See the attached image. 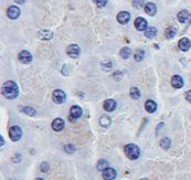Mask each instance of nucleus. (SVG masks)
<instances>
[{"label": "nucleus", "mask_w": 191, "mask_h": 180, "mask_svg": "<svg viewBox=\"0 0 191 180\" xmlns=\"http://www.w3.org/2000/svg\"><path fill=\"white\" fill-rule=\"evenodd\" d=\"M1 93L8 100H13L19 95V88H18L17 83L13 81H7L3 83L2 88H1Z\"/></svg>", "instance_id": "obj_1"}, {"label": "nucleus", "mask_w": 191, "mask_h": 180, "mask_svg": "<svg viewBox=\"0 0 191 180\" xmlns=\"http://www.w3.org/2000/svg\"><path fill=\"white\" fill-rule=\"evenodd\" d=\"M125 154L128 159L135 160L141 155V150H139V147L135 145V144H128V145L125 146Z\"/></svg>", "instance_id": "obj_2"}, {"label": "nucleus", "mask_w": 191, "mask_h": 180, "mask_svg": "<svg viewBox=\"0 0 191 180\" xmlns=\"http://www.w3.org/2000/svg\"><path fill=\"white\" fill-rule=\"evenodd\" d=\"M9 136L12 141H18L22 137V130L19 126H12L9 130Z\"/></svg>", "instance_id": "obj_3"}, {"label": "nucleus", "mask_w": 191, "mask_h": 180, "mask_svg": "<svg viewBox=\"0 0 191 180\" xmlns=\"http://www.w3.org/2000/svg\"><path fill=\"white\" fill-rule=\"evenodd\" d=\"M52 98L56 104H62L66 98V94L62 90H55L52 94Z\"/></svg>", "instance_id": "obj_4"}, {"label": "nucleus", "mask_w": 191, "mask_h": 180, "mask_svg": "<svg viewBox=\"0 0 191 180\" xmlns=\"http://www.w3.org/2000/svg\"><path fill=\"white\" fill-rule=\"evenodd\" d=\"M80 52H81L80 46H79L78 44H70V45L68 46V49H66L68 55L73 59L78 58V56L80 55Z\"/></svg>", "instance_id": "obj_5"}, {"label": "nucleus", "mask_w": 191, "mask_h": 180, "mask_svg": "<svg viewBox=\"0 0 191 180\" xmlns=\"http://www.w3.org/2000/svg\"><path fill=\"white\" fill-rule=\"evenodd\" d=\"M83 114V111L80 106L75 105V106H72L70 110V119L71 121H75V119L80 118Z\"/></svg>", "instance_id": "obj_6"}, {"label": "nucleus", "mask_w": 191, "mask_h": 180, "mask_svg": "<svg viewBox=\"0 0 191 180\" xmlns=\"http://www.w3.org/2000/svg\"><path fill=\"white\" fill-rule=\"evenodd\" d=\"M7 16H8V18H10V19H12V20L18 19L20 16V9L17 6H11V7L8 8Z\"/></svg>", "instance_id": "obj_7"}, {"label": "nucleus", "mask_w": 191, "mask_h": 180, "mask_svg": "<svg viewBox=\"0 0 191 180\" xmlns=\"http://www.w3.org/2000/svg\"><path fill=\"white\" fill-rule=\"evenodd\" d=\"M19 61L21 62V63H23V64L30 63V62L32 61V54L30 53L29 51L23 50V51H21L19 53Z\"/></svg>", "instance_id": "obj_8"}, {"label": "nucleus", "mask_w": 191, "mask_h": 180, "mask_svg": "<svg viewBox=\"0 0 191 180\" xmlns=\"http://www.w3.org/2000/svg\"><path fill=\"white\" fill-rule=\"evenodd\" d=\"M131 20V13L127 12V11H122L117 15V21L121 23V25H126L128 23V21Z\"/></svg>", "instance_id": "obj_9"}, {"label": "nucleus", "mask_w": 191, "mask_h": 180, "mask_svg": "<svg viewBox=\"0 0 191 180\" xmlns=\"http://www.w3.org/2000/svg\"><path fill=\"white\" fill-rule=\"evenodd\" d=\"M116 170L114 169V168H107V169H105L104 171H103V178H104L105 180H114L115 178H116Z\"/></svg>", "instance_id": "obj_10"}, {"label": "nucleus", "mask_w": 191, "mask_h": 180, "mask_svg": "<svg viewBox=\"0 0 191 180\" xmlns=\"http://www.w3.org/2000/svg\"><path fill=\"white\" fill-rule=\"evenodd\" d=\"M135 27L138 31H145L147 29V21L144 18L139 17L135 20Z\"/></svg>", "instance_id": "obj_11"}, {"label": "nucleus", "mask_w": 191, "mask_h": 180, "mask_svg": "<svg viewBox=\"0 0 191 180\" xmlns=\"http://www.w3.org/2000/svg\"><path fill=\"white\" fill-rule=\"evenodd\" d=\"M178 46H179V49L181 50V51L186 52V51H188V50L190 49L191 41L188 39V38H182V39H180L179 43H178Z\"/></svg>", "instance_id": "obj_12"}, {"label": "nucleus", "mask_w": 191, "mask_h": 180, "mask_svg": "<svg viewBox=\"0 0 191 180\" xmlns=\"http://www.w3.org/2000/svg\"><path fill=\"white\" fill-rule=\"evenodd\" d=\"M171 84L174 88H181L184 86V78L179 75H174L171 78Z\"/></svg>", "instance_id": "obj_13"}, {"label": "nucleus", "mask_w": 191, "mask_h": 180, "mask_svg": "<svg viewBox=\"0 0 191 180\" xmlns=\"http://www.w3.org/2000/svg\"><path fill=\"white\" fill-rule=\"evenodd\" d=\"M52 128L55 131H61L64 128V121L62 118H55L52 122Z\"/></svg>", "instance_id": "obj_14"}, {"label": "nucleus", "mask_w": 191, "mask_h": 180, "mask_svg": "<svg viewBox=\"0 0 191 180\" xmlns=\"http://www.w3.org/2000/svg\"><path fill=\"white\" fill-rule=\"evenodd\" d=\"M145 11L148 16H151L152 17V16H155L156 12H157V7H156L155 3L148 2V3H146V6H145Z\"/></svg>", "instance_id": "obj_15"}, {"label": "nucleus", "mask_w": 191, "mask_h": 180, "mask_svg": "<svg viewBox=\"0 0 191 180\" xmlns=\"http://www.w3.org/2000/svg\"><path fill=\"white\" fill-rule=\"evenodd\" d=\"M103 107L106 112H113L116 108V102L114 100H106L103 104Z\"/></svg>", "instance_id": "obj_16"}, {"label": "nucleus", "mask_w": 191, "mask_h": 180, "mask_svg": "<svg viewBox=\"0 0 191 180\" xmlns=\"http://www.w3.org/2000/svg\"><path fill=\"white\" fill-rule=\"evenodd\" d=\"M189 17H190V15H189L188 10H181V11H179L178 16H177V19L181 23H184V22H187L189 20Z\"/></svg>", "instance_id": "obj_17"}, {"label": "nucleus", "mask_w": 191, "mask_h": 180, "mask_svg": "<svg viewBox=\"0 0 191 180\" xmlns=\"http://www.w3.org/2000/svg\"><path fill=\"white\" fill-rule=\"evenodd\" d=\"M145 110L147 111L148 113H155L156 110H157V104L152 100H148L147 102L145 103Z\"/></svg>", "instance_id": "obj_18"}, {"label": "nucleus", "mask_w": 191, "mask_h": 180, "mask_svg": "<svg viewBox=\"0 0 191 180\" xmlns=\"http://www.w3.org/2000/svg\"><path fill=\"white\" fill-rule=\"evenodd\" d=\"M38 37L41 40H50L53 37V33H52V31H50V30H41V31L38 33Z\"/></svg>", "instance_id": "obj_19"}, {"label": "nucleus", "mask_w": 191, "mask_h": 180, "mask_svg": "<svg viewBox=\"0 0 191 180\" xmlns=\"http://www.w3.org/2000/svg\"><path fill=\"white\" fill-rule=\"evenodd\" d=\"M145 36L148 38V39H152L157 36V29L155 27H149L145 30Z\"/></svg>", "instance_id": "obj_20"}, {"label": "nucleus", "mask_w": 191, "mask_h": 180, "mask_svg": "<svg viewBox=\"0 0 191 180\" xmlns=\"http://www.w3.org/2000/svg\"><path fill=\"white\" fill-rule=\"evenodd\" d=\"M177 33V30L174 27H169L166 29V32H165V36H166V38L167 39H172V38L176 36Z\"/></svg>", "instance_id": "obj_21"}, {"label": "nucleus", "mask_w": 191, "mask_h": 180, "mask_svg": "<svg viewBox=\"0 0 191 180\" xmlns=\"http://www.w3.org/2000/svg\"><path fill=\"white\" fill-rule=\"evenodd\" d=\"M129 95H131V97L133 100H138L141 97V92H139L137 88H131V91H129Z\"/></svg>", "instance_id": "obj_22"}, {"label": "nucleus", "mask_w": 191, "mask_h": 180, "mask_svg": "<svg viewBox=\"0 0 191 180\" xmlns=\"http://www.w3.org/2000/svg\"><path fill=\"white\" fill-rule=\"evenodd\" d=\"M107 168H108V163H107L105 159H101V160L97 163V170L104 171Z\"/></svg>", "instance_id": "obj_23"}, {"label": "nucleus", "mask_w": 191, "mask_h": 180, "mask_svg": "<svg viewBox=\"0 0 191 180\" xmlns=\"http://www.w3.org/2000/svg\"><path fill=\"white\" fill-rule=\"evenodd\" d=\"M99 124L103 127H108L111 125V118L108 116H106V115H104V116H102L99 118Z\"/></svg>", "instance_id": "obj_24"}, {"label": "nucleus", "mask_w": 191, "mask_h": 180, "mask_svg": "<svg viewBox=\"0 0 191 180\" xmlns=\"http://www.w3.org/2000/svg\"><path fill=\"white\" fill-rule=\"evenodd\" d=\"M144 56H145V51H144V50H137V51L135 52V54H134V59H135L137 62H141L144 59Z\"/></svg>", "instance_id": "obj_25"}, {"label": "nucleus", "mask_w": 191, "mask_h": 180, "mask_svg": "<svg viewBox=\"0 0 191 180\" xmlns=\"http://www.w3.org/2000/svg\"><path fill=\"white\" fill-rule=\"evenodd\" d=\"M121 56L123 59H128L129 56H131V50L129 49V48H123V49L121 50Z\"/></svg>", "instance_id": "obj_26"}, {"label": "nucleus", "mask_w": 191, "mask_h": 180, "mask_svg": "<svg viewBox=\"0 0 191 180\" xmlns=\"http://www.w3.org/2000/svg\"><path fill=\"white\" fill-rule=\"evenodd\" d=\"M170 145H171V141H170V139L168 137H165V138H162L160 140V146L164 149H168L170 147Z\"/></svg>", "instance_id": "obj_27"}, {"label": "nucleus", "mask_w": 191, "mask_h": 180, "mask_svg": "<svg viewBox=\"0 0 191 180\" xmlns=\"http://www.w3.org/2000/svg\"><path fill=\"white\" fill-rule=\"evenodd\" d=\"M22 112H23L24 114L30 115V116H34V115H36V110L32 108V107H29V106L23 107V108H22Z\"/></svg>", "instance_id": "obj_28"}, {"label": "nucleus", "mask_w": 191, "mask_h": 180, "mask_svg": "<svg viewBox=\"0 0 191 180\" xmlns=\"http://www.w3.org/2000/svg\"><path fill=\"white\" fill-rule=\"evenodd\" d=\"M102 68L104 69L105 71H109L112 68H113V64H112V62H111V61L103 62V63H102Z\"/></svg>", "instance_id": "obj_29"}, {"label": "nucleus", "mask_w": 191, "mask_h": 180, "mask_svg": "<svg viewBox=\"0 0 191 180\" xmlns=\"http://www.w3.org/2000/svg\"><path fill=\"white\" fill-rule=\"evenodd\" d=\"M93 1H94V2L96 3L97 7H99V8H103L107 5V0H93Z\"/></svg>", "instance_id": "obj_30"}, {"label": "nucleus", "mask_w": 191, "mask_h": 180, "mask_svg": "<svg viewBox=\"0 0 191 180\" xmlns=\"http://www.w3.org/2000/svg\"><path fill=\"white\" fill-rule=\"evenodd\" d=\"M133 6L135 8H141L144 6V0H133Z\"/></svg>", "instance_id": "obj_31"}, {"label": "nucleus", "mask_w": 191, "mask_h": 180, "mask_svg": "<svg viewBox=\"0 0 191 180\" xmlns=\"http://www.w3.org/2000/svg\"><path fill=\"white\" fill-rule=\"evenodd\" d=\"M40 169H41L42 173H46V171L50 169V166H49L48 163H42L41 165H40Z\"/></svg>", "instance_id": "obj_32"}, {"label": "nucleus", "mask_w": 191, "mask_h": 180, "mask_svg": "<svg viewBox=\"0 0 191 180\" xmlns=\"http://www.w3.org/2000/svg\"><path fill=\"white\" fill-rule=\"evenodd\" d=\"M64 149H65V151L69 154H72L75 151V148L73 145H65V146H64Z\"/></svg>", "instance_id": "obj_33"}, {"label": "nucleus", "mask_w": 191, "mask_h": 180, "mask_svg": "<svg viewBox=\"0 0 191 180\" xmlns=\"http://www.w3.org/2000/svg\"><path fill=\"white\" fill-rule=\"evenodd\" d=\"M186 100L188 101L189 103H191V90L186 92Z\"/></svg>", "instance_id": "obj_34"}, {"label": "nucleus", "mask_w": 191, "mask_h": 180, "mask_svg": "<svg viewBox=\"0 0 191 180\" xmlns=\"http://www.w3.org/2000/svg\"><path fill=\"white\" fill-rule=\"evenodd\" d=\"M15 2L20 3V5H21V3H24V2H26V0H15Z\"/></svg>", "instance_id": "obj_35"}, {"label": "nucleus", "mask_w": 191, "mask_h": 180, "mask_svg": "<svg viewBox=\"0 0 191 180\" xmlns=\"http://www.w3.org/2000/svg\"><path fill=\"white\" fill-rule=\"evenodd\" d=\"M0 140H1V147H2V146H3V145H5V140H3L2 136L0 137Z\"/></svg>", "instance_id": "obj_36"}, {"label": "nucleus", "mask_w": 191, "mask_h": 180, "mask_svg": "<svg viewBox=\"0 0 191 180\" xmlns=\"http://www.w3.org/2000/svg\"><path fill=\"white\" fill-rule=\"evenodd\" d=\"M189 22H190V25H191V15H190V17H189Z\"/></svg>", "instance_id": "obj_37"}, {"label": "nucleus", "mask_w": 191, "mask_h": 180, "mask_svg": "<svg viewBox=\"0 0 191 180\" xmlns=\"http://www.w3.org/2000/svg\"><path fill=\"white\" fill-rule=\"evenodd\" d=\"M36 180H44V179H42V178H38V179H36Z\"/></svg>", "instance_id": "obj_38"}, {"label": "nucleus", "mask_w": 191, "mask_h": 180, "mask_svg": "<svg viewBox=\"0 0 191 180\" xmlns=\"http://www.w3.org/2000/svg\"><path fill=\"white\" fill-rule=\"evenodd\" d=\"M141 180H148L147 178H143V179H141Z\"/></svg>", "instance_id": "obj_39"}]
</instances>
